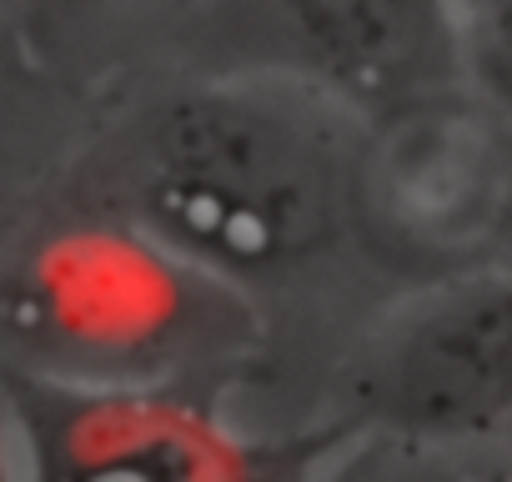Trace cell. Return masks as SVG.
Masks as SVG:
<instances>
[{"mask_svg":"<svg viewBox=\"0 0 512 482\" xmlns=\"http://www.w3.org/2000/svg\"><path fill=\"white\" fill-rule=\"evenodd\" d=\"M362 121L342 106L226 71H151L71 166V201L126 216L186 262L272 297L357 241Z\"/></svg>","mask_w":512,"mask_h":482,"instance_id":"1","label":"cell"},{"mask_svg":"<svg viewBox=\"0 0 512 482\" xmlns=\"http://www.w3.org/2000/svg\"><path fill=\"white\" fill-rule=\"evenodd\" d=\"M267 312L116 211L66 201L0 257V367L86 387L231 397Z\"/></svg>","mask_w":512,"mask_h":482,"instance_id":"2","label":"cell"},{"mask_svg":"<svg viewBox=\"0 0 512 482\" xmlns=\"http://www.w3.org/2000/svg\"><path fill=\"white\" fill-rule=\"evenodd\" d=\"M317 427L342 452H462L512 437V267H447L382 307L332 367Z\"/></svg>","mask_w":512,"mask_h":482,"instance_id":"3","label":"cell"},{"mask_svg":"<svg viewBox=\"0 0 512 482\" xmlns=\"http://www.w3.org/2000/svg\"><path fill=\"white\" fill-rule=\"evenodd\" d=\"M161 71L282 81L362 126L472 86L462 0H201Z\"/></svg>","mask_w":512,"mask_h":482,"instance_id":"4","label":"cell"},{"mask_svg":"<svg viewBox=\"0 0 512 482\" xmlns=\"http://www.w3.org/2000/svg\"><path fill=\"white\" fill-rule=\"evenodd\" d=\"M21 477L36 482H256L337 457L327 427L256 432L231 397L176 387H86L0 367Z\"/></svg>","mask_w":512,"mask_h":482,"instance_id":"5","label":"cell"},{"mask_svg":"<svg viewBox=\"0 0 512 482\" xmlns=\"http://www.w3.org/2000/svg\"><path fill=\"white\" fill-rule=\"evenodd\" d=\"M512 191V131L477 86L362 126L357 241L372 257H427L437 272L487 262Z\"/></svg>","mask_w":512,"mask_h":482,"instance_id":"6","label":"cell"},{"mask_svg":"<svg viewBox=\"0 0 512 482\" xmlns=\"http://www.w3.org/2000/svg\"><path fill=\"white\" fill-rule=\"evenodd\" d=\"M201 0H16L11 26L31 61L66 81L161 71Z\"/></svg>","mask_w":512,"mask_h":482,"instance_id":"7","label":"cell"},{"mask_svg":"<svg viewBox=\"0 0 512 482\" xmlns=\"http://www.w3.org/2000/svg\"><path fill=\"white\" fill-rule=\"evenodd\" d=\"M0 482H21V457H16V437H11L6 402H0Z\"/></svg>","mask_w":512,"mask_h":482,"instance_id":"8","label":"cell"},{"mask_svg":"<svg viewBox=\"0 0 512 482\" xmlns=\"http://www.w3.org/2000/svg\"><path fill=\"white\" fill-rule=\"evenodd\" d=\"M487 262H502V267H512V191H507V206H502V216H497V231H492Z\"/></svg>","mask_w":512,"mask_h":482,"instance_id":"9","label":"cell"},{"mask_svg":"<svg viewBox=\"0 0 512 482\" xmlns=\"http://www.w3.org/2000/svg\"><path fill=\"white\" fill-rule=\"evenodd\" d=\"M11 11H16V0H0V16H6V21H11Z\"/></svg>","mask_w":512,"mask_h":482,"instance_id":"10","label":"cell"},{"mask_svg":"<svg viewBox=\"0 0 512 482\" xmlns=\"http://www.w3.org/2000/svg\"><path fill=\"white\" fill-rule=\"evenodd\" d=\"M502 11H507V26H512V0H502Z\"/></svg>","mask_w":512,"mask_h":482,"instance_id":"11","label":"cell"}]
</instances>
